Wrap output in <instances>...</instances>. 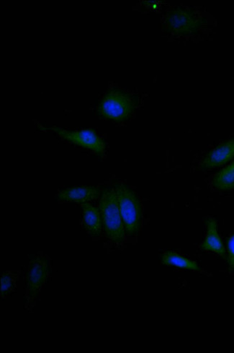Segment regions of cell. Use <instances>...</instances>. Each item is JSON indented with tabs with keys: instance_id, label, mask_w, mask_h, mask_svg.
Masks as SVG:
<instances>
[{
	"instance_id": "obj_1",
	"label": "cell",
	"mask_w": 234,
	"mask_h": 353,
	"mask_svg": "<svg viewBox=\"0 0 234 353\" xmlns=\"http://www.w3.org/2000/svg\"><path fill=\"white\" fill-rule=\"evenodd\" d=\"M52 259L43 253L29 258L23 270L25 294L23 308L29 314L35 313L37 300L52 274Z\"/></svg>"
},
{
	"instance_id": "obj_2",
	"label": "cell",
	"mask_w": 234,
	"mask_h": 353,
	"mask_svg": "<svg viewBox=\"0 0 234 353\" xmlns=\"http://www.w3.org/2000/svg\"><path fill=\"white\" fill-rule=\"evenodd\" d=\"M99 208L106 239L116 244L123 243L127 234L125 232L115 188L102 190L99 198Z\"/></svg>"
},
{
	"instance_id": "obj_3",
	"label": "cell",
	"mask_w": 234,
	"mask_h": 353,
	"mask_svg": "<svg viewBox=\"0 0 234 353\" xmlns=\"http://www.w3.org/2000/svg\"><path fill=\"white\" fill-rule=\"evenodd\" d=\"M125 232L129 237L136 236L143 221L142 205L137 194L127 184L117 183L114 186Z\"/></svg>"
},
{
	"instance_id": "obj_4",
	"label": "cell",
	"mask_w": 234,
	"mask_h": 353,
	"mask_svg": "<svg viewBox=\"0 0 234 353\" xmlns=\"http://www.w3.org/2000/svg\"><path fill=\"white\" fill-rule=\"evenodd\" d=\"M136 108V101L130 94L120 90H112L100 101L99 114L115 121L127 119Z\"/></svg>"
},
{
	"instance_id": "obj_5",
	"label": "cell",
	"mask_w": 234,
	"mask_h": 353,
	"mask_svg": "<svg viewBox=\"0 0 234 353\" xmlns=\"http://www.w3.org/2000/svg\"><path fill=\"white\" fill-rule=\"evenodd\" d=\"M164 23L168 32L178 36L194 34L200 26L194 12L184 8L169 11Z\"/></svg>"
},
{
	"instance_id": "obj_6",
	"label": "cell",
	"mask_w": 234,
	"mask_h": 353,
	"mask_svg": "<svg viewBox=\"0 0 234 353\" xmlns=\"http://www.w3.org/2000/svg\"><path fill=\"white\" fill-rule=\"evenodd\" d=\"M42 130L51 131L57 134L63 139L72 143L89 149L102 156L105 150V145L101 138L93 130H85L78 132H72L56 127H44L39 125Z\"/></svg>"
},
{
	"instance_id": "obj_7",
	"label": "cell",
	"mask_w": 234,
	"mask_h": 353,
	"mask_svg": "<svg viewBox=\"0 0 234 353\" xmlns=\"http://www.w3.org/2000/svg\"><path fill=\"white\" fill-rule=\"evenodd\" d=\"M102 190L96 186L72 187L60 190L56 196L59 203L84 204L97 201L100 196Z\"/></svg>"
},
{
	"instance_id": "obj_8",
	"label": "cell",
	"mask_w": 234,
	"mask_h": 353,
	"mask_svg": "<svg viewBox=\"0 0 234 353\" xmlns=\"http://www.w3.org/2000/svg\"><path fill=\"white\" fill-rule=\"evenodd\" d=\"M233 158L234 138L210 151L200 165L202 170H213L226 164Z\"/></svg>"
},
{
	"instance_id": "obj_9",
	"label": "cell",
	"mask_w": 234,
	"mask_h": 353,
	"mask_svg": "<svg viewBox=\"0 0 234 353\" xmlns=\"http://www.w3.org/2000/svg\"><path fill=\"white\" fill-rule=\"evenodd\" d=\"M83 210V224L85 231L92 238L101 236L103 221L99 207L91 203L81 205Z\"/></svg>"
},
{
	"instance_id": "obj_10",
	"label": "cell",
	"mask_w": 234,
	"mask_h": 353,
	"mask_svg": "<svg viewBox=\"0 0 234 353\" xmlns=\"http://www.w3.org/2000/svg\"><path fill=\"white\" fill-rule=\"evenodd\" d=\"M207 232L206 238L200 245L202 250L215 253L224 259H226V252L223 241L217 232V221L209 218L206 222Z\"/></svg>"
},
{
	"instance_id": "obj_11",
	"label": "cell",
	"mask_w": 234,
	"mask_h": 353,
	"mask_svg": "<svg viewBox=\"0 0 234 353\" xmlns=\"http://www.w3.org/2000/svg\"><path fill=\"white\" fill-rule=\"evenodd\" d=\"M23 272L22 270H7L2 272L0 290V298L2 301L17 292L18 283Z\"/></svg>"
},
{
	"instance_id": "obj_12",
	"label": "cell",
	"mask_w": 234,
	"mask_h": 353,
	"mask_svg": "<svg viewBox=\"0 0 234 353\" xmlns=\"http://www.w3.org/2000/svg\"><path fill=\"white\" fill-rule=\"evenodd\" d=\"M161 262L164 265L176 267L192 271H200L199 265L190 259L182 256L174 252L167 251L162 256Z\"/></svg>"
},
{
	"instance_id": "obj_13",
	"label": "cell",
	"mask_w": 234,
	"mask_h": 353,
	"mask_svg": "<svg viewBox=\"0 0 234 353\" xmlns=\"http://www.w3.org/2000/svg\"><path fill=\"white\" fill-rule=\"evenodd\" d=\"M213 188L220 191H230L234 189V161L222 171L217 173L213 180Z\"/></svg>"
},
{
	"instance_id": "obj_14",
	"label": "cell",
	"mask_w": 234,
	"mask_h": 353,
	"mask_svg": "<svg viewBox=\"0 0 234 353\" xmlns=\"http://www.w3.org/2000/svg\"><path fill=\"white\" fill-rule=\"evenodd\" d=\"M226 259L229 271L234 272V234L227 241Z\"/></svg>"
}]
</instances>
